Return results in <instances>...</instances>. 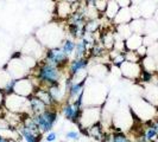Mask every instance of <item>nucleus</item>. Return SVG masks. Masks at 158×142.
<instances>
[{
  "label": "nucleus",
  "mask_w": 158,
  "mask_h": 142,
  "mask_svg": "<svg viewBox=\"0 0 158 142\" xmlns=\"http://www.w3.org/2000/svg\"><path fill=\"white\" fill-rule=\"evenodd\" d=\"M81 132H82L83 135H86V136H88V137H90V139H93V140H95V141H98V142H102L103 137H105V135L107 133V132H105L101 122L88 127V128L81 130Z\"/></svg>",
  "instance_id": "f3484780"
},
{
  "label": "nucleus",
  "mask_w": 158,
  "mask_h": 142,
  "mask_svg": "<svg viewBox=\"0 0 158 142\" xmlns=\"http://www.w3.org/2000/svg\"><path fill=\"white\" fill-rule=\"evenodd\" d=\"M58 108H48L40 114L33 115V118L40 128V132L42 134H47L48 132L52 130L55 127L56 122L58 120Z\"/></svg>",
  "instance_id": "20e7f679"
},
{
  "label": "nucleus",
  "mask_w": 158,
  "mask_h": 142,
  "mask_svg": "<svg viewBox=\"0 0 158 142\" xmlns=\"http://www.w3.org/2000/svg\"><path fill=\"white\" fill-rule=\"evenodd\" d=\"M100 43L107 51L113 50L114 41H115V31L113 30H105L102 33H100Z\"/></svg>",
  "instance_id": "412c9836"
},
{
  "label": "nucleus",
  "mask_w": 158,
  "mask_h": 142,
  "mask_svg": "<svg viewBox=\"0 0 158 142\" xmlns=\"http://www.w3.org/2000/svg\"><path fill=\"white\" fill-rule=\"evenodd\" d=\"M119 10H120V6H119L118 2L115 0H108L106 10H105V12H103L102 14L106 19H108L110 22L113 23V19L115 18L117 13L119 12Z\"/></svg>",
  "instance_id": "a878e982"
},
{
  "label": "nucleus",
  "mask_w": 158,
  "mask_h": 142,
  "mask_svg": "<svg viewBox=\"0 0 158 142\" xmlns=\"http://www.w3.org/2000/svg\"><path fill=\"white\" fill-rule=\"evenodd\" d=\"M35 95L43 101V103L47 105L48 108H60V107L55 103V101L52 100V97H51V95H50V93H49L48 88L38 87L37 89H36V91H35Z\"/></svg>",
  "instance_id": "6ab92c4d"
},
{
  "label": "nucleus",
  "mask_w": 158,
  "mask_h": 142,
  "mask_svg": "<svg viewBox=\"0 0 158 142\" xmlns=\"http://www.w3.org/2000/svg\"><path fill=\"white\" fill-rule=\"evenodd\" d=\"M15 78H12V76L10 75V72L7 71L6 68L0 69V90H5L6 88L10 85V83L12 82Z\"/></svg>",
  "instance_id": "7c9ffc66"
},
{
  "label": "nucleus",
  "mask_w": 158,
  "mask_h": 142,
  "mask_svg": "<svg viewBox=\"0 0 158 142\" xmlns=\"http://www.w3.org/2000/svg\"><path fill=\"white\" fill-rule=\"evenodd\" d=\"M87 79L86 81H81V82H74L73 81L71 85L68 88L67 101H71V102L83 101V96H85V91H86V85H87Z\"/></svg>",
  "instance_id": "ddd939ff"
},
{
  "label": "nucleus",
  "mask_w": 158,
  "mask_h": 142,
  "mask_svg": "<svg viewBox=\"0 0 158 142\" xmlns=\"http://www.w3.org/2000/svg\"><path fill=\"white\" fill-rule=\"evenodd\" d=\"M10 139H11V137H7V136H5V135L0 134V142H10Z\"/></svg>",
  "instance_id": "c03bdc74"
},
{
  "label": "nucleus",
  "mask_w": 158,
  "mask_h": 142,
  "mask_svg": "<svg viewBox=\"0 0 158 142\" xmlns=\"http://www.w3.org/2000/svg\"><path fill=\"white\" fill-rule=\"evenodd\" d=\"M29 101V109H30V114L31 115H36V114H40L44 110H47L48 107L43 103V101L38 98L36 95L33 94L27 97Z\"/></svg>",
  "instance_id": "a211bd4d"
},
{
  "label": "nucleus",
  "mask_w": 158,
  "mask_h": 142,
  "mask_svg": "<svg viewBox=\"0 0 158 142\" xmlns=\"http://www.w3.org/2000/svg\"><path fill=\"white\" fill-rule=\"evenodd\" d=\"M38 87H40V84H38L37 79L32 76H27L24 78L16 79L13 93L20 95V96H24V97H29V96L35 94L36 89Z\"/></svg>",
  "instance_id": "1a4fd4ad"
},
{
  "label": "nucleus",
  "mask_w": 158,
  "mask_h": 142,
  "mask_svg": "<svg viewBox=\"0 0 158 142\" xmlns=\"http://www.w3.org/2000/svg\"><path fill=\"white\" fill-rule=\"evenodd\" d=\"M70 59L71 58L64 52L63 49L61 46H54L47 49L44 58H43V61L52 64L55 66H58L61 69L68 68V64L70 62Z\"/></svg>",
  "instance_id": "0eeeda50"
},
{
  "label": "nucleus",
  "mask_w": 158,
  "mask_h": 142,
  "mask_svg": "<svg viewBox=\"0 0 158 142\" xmlns=\"http://www.w3.org/2000/svg\"><path fill=\"white\" fill-rule=\"evenodd\" d=\"M144 0H131V2H132V5H140Z\"/></svg>",
  "instance_id": "a18cd8bd"
},
{
  "label": "nucleus",
  "mask_w": 158,
  "mask_h": 142,
  "mask_svg": "<svg viewBox=\"0 0 158 142\" xmlns=\"http://www.w3.org/2000/svg\"><path fill=\"white\" fill-rule=\"evenodd\" d=\"M131 30L133 33H138V34H145V26H146V19L145 18H137V19H132L131 23Z\"/></svg>",
  "instance_id": "cd10ccee"
},
{
  "label": "nucleus",
  "mask_w": 158,
  "mask_h": 142,
  "mask_svg": "<svg viewBox=\"0 0 158 142\" xmlns=\"http://www.w3.org/2000/svg\"><path fill=\"white\" fill-rule=\"evenodd\" d=\"M85 57H89V47L82 39L76 40L75 52L71 58H85Z\"/></svg>",
  "instance_id": "bb28decb"
},
{
  "label": "nucleus",
  "mask_w": 158,
  "mask_h": 142,
  "mask_svg": "<svg viewBox=\"0 0 158 142\" xmlns=\"http://www.w3.org/2000/svg\"><path fill=\"white\" fill-rule=\"evenodd\" d=\"M118 2V5L120 7H130L132 5L131 0H115Z\"/></svg>",
  "instance_id": "a19ab883"
},
{
  "label": "nucleus",
  "mask_w": 158,
  "mask_h": 142,
  "mask_svg": "<svg viewBox=\"0 0 158 142\" xmlns=\"http://www.w3.org/2000/svg\"><path fill=\"white\" fill-rule=\"evenodd\" d=\"M82 0L76 2H69L65 0H56L55 4V16L58 20H67L71 16L73 12L77 11L80 8Z\"/></svg>",
  "instance_id": "9d476101"
},
{
  "label": "nucleus",
  "mask_w": 158,
  "mask_h": 142,
  "mask_svg": "<svg viewBox=\"0 0 158 142\" xmlns=\"http://www.w3.org/2000/svg\"><path fill=\"white\" fill-rule=\"evenodd\" d=\"M152 126L155 127V129H156V132H157L158 134V116L152 118Z\"/></svg>",
  "instance_id": "37998d69"
},
{
  "label": "nucleus",
  "mask_w": 158,
  "mask_h": 142,
  "mask_svg": "<svg viewBox=\"0 0 158 142\" xmlns=\"http://www.w3.org/2000/svg\"><path fill=\"white\" fill-rule=\"evenodd\" d=\"M83 107H85L83 101H77V102L65 101V102L60 107V109H61V112H62L63 117L65 118L67 121L77 124Z\"/></svg>",
  "instance_id": "6e6552de"
},
{
  "label": "nucleus",
  "mask_w": 158,
  "mask_h": 142,
  "mask_svg": "<svg viewBox=\"0 0 158 142\" xmlns=\"http://www.w3.org/2000/svg\"><path fill=\"white\" fill-rule=\"evenodd\" d=\"M144 100L152 104L153 107H158V85L149 83L145 87V94Z\"/></svg>",
  "instance_id": "aec40b11"
},
{
  "label": "nucleus",
  "mask_w": 158,
  "mask_h": 142,
  "mask_svg": "<svg viewBox=\"0 0 158 142\" xmlns=\"http://www.w3.org/2000/svg\"><path fill=\"white\" fill-rule=\"evenodd\" d=\"M48 90L51 95L52 100L55 101V103L61 107L65 101H67V97H68V90L67 88L64 87L63 82L60 83V84H55V85H51V87H48Z\"/></svg>",
  "instance_id": "4468645a"
},
{
  "label": "nucleus",
  "mask_w": 158,
  "mask_h": 142,
  "mask_svg": "<svg viewBox=\"0 0 158 142\" xmlns=\"http://www.w3.org/2000/svg\"><path fill=\"white\" fill-rule=\"evenodd\" d=\"M36 38L40 40V43L44 47L58 46V43H62V31L57 27V25H48L45 27H42L40 31L36 33Z\"/></svg>",
  "instance_id": "f03ea898"
},
{
  "label": "nucleus",
  "mask_w": 158,
  "mask_h": 142,
  "mask_svg": "<svg viewBox=\"0 0 158 142\" xmlns=\"http://www.w3.org/2000/svg\"><path fill=\"white\" fill-rule=\"evenodd\" d=\"M58 137V134L54 132V130H50L48 132L47 134H44V139H45V142H55Z\"/></svg>",
  "instance_id": "58836bf2"
},
{
  "label": "nucleus",
  "mask_w": 158,
  "mask_h": 142,
  "mask_svg": "<svg viewBox=\"0 0 158 142\" xmlns=\"http://www.w3.org/2000/svg\"><path fill=\"white\" fill-rule=\"evenodd\" d=\"M114 27H115V33L118 34L120 38H123V39L125 40L127 39L133 32L131 30V26H130V24H120V25H114Z\"/></svg>",
  "instance_id": "c756f323"
},
{
  "label": "nucleus",
  "mask_w": 158,
  "mask_h": 142,
  "mask_svg": "<svg viewBox=\"0 0 158 142\" xmlns=\"http://www.w3.org/2000/svg\"><path fill=\"white\" fill-rule=\"evenodd\" d=\"M135 51L138 52V55L142 57V59L145 57V56H148V46H146V45H144V44H143L142 46L139 47L138 50H135Z\"/></svg>",
  "instance_id": "ea45409f"
},
{
  "label": "nucleus",
  "mask_w": 158,
  "mask_h": 142,
  "mask_svg": "<svg viewBox=\"0 0 158 142\" xmlns=\"http://www.w3.org/2000/svg\"><path fill=\"white\" fill-rule=\"evenodd\" d=\"M30 76L37 79L40 87H51L55 84H60L64 81V69L55 66L45 61H40L36 68L31 71Z\"/></svg>",
  "instance_id": "f257e3e1"
},
{
  "label": "nucleus",
  "mask_w": 158,
  "mask_h": 142,
  "mask_svg": "<svg viewBox=\"0 0 158 142\" xmlns=\"http://www.w3.org/2000/svg\"><path fill=\"white\" fill-rule=\"evenodd\" d=\"M87 22V18L81 11H75L71 13V16L67 19V23L70 26H77V27H85V24Z\"/></svg>",
  "instance_id": "393cba45"
},
{
  "label": "nucleus",
  "mask_w": 158,
  "mask_h": 142,
  "mask_svg": "<svg viewBox=\"0 0 158 142\" xmlns=\"http://www.w3.org/2000/svg\"><path fill=\"white\" fill-rule=\"evenodd\" d=\"M4 108L11 112L16 114H30L27 97H24L18 94H8L5 96Z\"/></svg>",
  "instance_id": "423d86ee"
},
{
  "label": "nucleus",
  "mask_w": 158,
  "mask_h": 142,
  "mask_svg": "<svg viewBox=\"0 0 158 142\" xmlns=\"http://www.w3.org/2000/svg\"><path fill=\"white\" fill-rule=\"evenodd\" d=\"M156 110H157V116H158V107H156Z\"/></svg>",
  "instance_id": "de8ad7c7"
},
{
  "label": "nucleus",
  "mask_w": 158,
  "mask_h": 142,
  "mask_svg": "<svg viewBox=\"0 0 158 142\" xmlns=\"http://www.w3.org/2000/svg\"><path fill=\"white\" fill-rule=\"evenodd\" d=\"M132 13L130 7H120L115 18L113 19V25H120V24H130L132 20Z\"/></svg>",
  "instance_id": "5701e85b"
},
{
  "label": "nucleus",
  "mask_w": 158,
  "mask_h": 142,
  "mask_svg": "<svg viewBox=\"0 0 158 142\" xmlns=\"http://www.w3.org/2000/svg\"><path fill=\"white\" fill-rule=\"evenodd\" d=\"M152 79H153V72H151V71H148V70H142V73H140V77H139V82H142L144 84H149L152 82Z\"/></svg>",
  "instance_id": "c9c22d12"
},
{
  "label": "nucleus",
  "mask_w": 158,
  "mask_h": 142,
  "mask_svg": "<svg viewBox=\"0 0 158 142\" xmlns=\"http://www.w3.org/2000/svg\"><path fill=\"white\" fill-rule=\"evenodd\" d=\"M140 11H142V17L145 19H150L153 17L155 11L157 10V1L155 0H144L139 5Z\"/></svg>",
  "instance_id": "4be33fe9"
},
{
  "label": "nucleus",
  "mask_w": 158,
  "mask_h": 142,
  "mask_svg": "<svg viewBox=\"0 0 158 142\" xmlns=\"http://www.w3.org/2000/svg\"><path fill=\"white\" fill-rule=\"evenodd\" d=\"M101 117H102V107L86 105L82 109L81 116H80L79 122L76 126L80 128V130H83L88 127L101 122Z\"/></svg>",
  "instance_id": "7ed1b4c3"
},
{
  "label": "nucleus",
  "mask_w": 158,
  "mask_h": 142,
  "mask_svg": "<svg viewBox=\"0 0 158 142\" xmlns=\"http://www.w3.org/2000/svg\"><path fill=\"white\" fill-rule=\"evenodd\" d=\"M5 93L2 91V90H0V108H2L4 107V102H5Z\"/></svg>",
  "instance_id": "79ce46f5"
},
{
  "label": "nucleus",
  "mask_w": 158,
  "mask_h": 142,
  "mask_svg": "<svg viewBox=\"0 0 158 142\" xmlns=\"http://www.w3.org/2000/svg\"><path fill=\"white\" fill-rule=\"evenodd\" d=\"M22 52L25 55H30L32 57H35L38 62L43 61L44 55H45V49L44 46L40 43V40L35 37H31L30 39L26 40V43L24 44Z\"/></svg>",
  "instance_id": "9b49d317"
},
{
  "label": "nucleus",
  "mask_w": 158,
  "mask_h": 142,
  "mask_svg": "<svg viewBox=\"0 0 158 142\" xmlns=\"http://www.w3.org/2000/svg\"><path fill=\"white\" fill-rule=\"evenodd\" d=\"M125 59L127 62H135V63L142 62V57L138 55V52L135 50H126L125 51Z\"/></svg>",
  "instance_id": "f704fd0d"
},
{
  "label": "nucleus",
  "mask_w": 158,
  "mask_h": 142,
  "mask_svg": "<svg viewBox=\"0 0 158 142\" xmlns=\"http://www.w3.org/2000/svg\"><path fill=\"white\" fill-rule=\"evenodd\" d=\"M64 137L67 140H70V141H79L81 139V133L79 130H75V129H71V130H68L65 134H64Z\"/></svg>",
  "instance_id": "e433bc0d"
},
{
  "label": "nucleus",
  "mask_w": 158,
  "mask_h": 142,
  "mask_svg": "<svg viewBox=\"0 0 158 142\" xmlns=\"http://www.w3.org/2000/svg\"><path fill=\"white\" fill-rule=\"evenodd\" d=\"M140 64H142V66H143V69H144V70L151 71V72H155V71L157 70V63H156V59L150 55L145 56V57L142 59Z\"/></svg>",
  "instance_id": "2f4dec72"
},
{
  "label": "nucleus",
  "mask_w": 158,
  "mask_h": 142,
  "mask_svg": "<svg viewBox=\"0 0 158 142\" xmlns=\"http://www.w3.org/2000/svg\"><path fill=\"white\" fill-rule=\"evenodd\" d=\"M111 142H133V140L123 130H114L111 133Z\"/></svg>",
  "instance_id": "473e14b6"
},
{
  "label": "nucleus",
  "mask_w": 158,
  "mask_h": 142,
  "mask_svg": "<svg viewBox=\"0 0 158 142\" xmlns=\"http://www.w3.org/2000/svg\"><path fill=\"white\" fill-rule=\"evenodd\" d=\"M144 44V34L132 33L127 39H125L126 50H138Z\"/></svg>",
  "instance_id": "b1692460"
},
{
  "label": "nucleus",
  "mask_w": 158,
  "mask_h": 142,
  "mask_svg": "<svg viewBox=\"0 0 158 142\" xmlns=\"http://www.w3.org/2000/svg\"><path fill=\"white\" fill-rule=\"evenodd\" d=\"M119 70H120V73L124 78L130 79V81H138L140 77V73H142L143 66L140 63L125 61L119 66Z\"/></svg>",
  "instance_id": "f8f14e48"
},
{
  "label": "nucleus",
  "mask_w": 158,
  "mask_h": 142,
  "mask_svg": "<svg viewBox=\"0 0 158 142\" xmlns=\"http://www.w3.org/2000/svg\"><path fill=\"white\" fill-rule=\"evenodd\" d=\"M107 2H108V0H94V6L102 14L103 12H105V10H106Z\"/></svg>",
  "instance_id": "4c0bfd02"
},
{
  "label": "nucleus",
  "mask_w": 158,
  "mask_h": 142,
  "mask_svg": "<svg viewBox=\"0 0 158 142\" xmlns=\"http://www.w3.org/2000/svg\"><path fill=\"white\" fill-rule=\"evenodd\" d=\"M60 46L63 49V51L67 53V55L69 56V57H73L74 55V52H75V47H76V40L73 39V38H64L62 40V43H61V45Z\"/></svg>",
  "instance_id": "c85d7f7f"
},
{
  "label": "nucleus",
  "mask_w": 158,
  "mask_h": 142,
  "mask_svg": "<svg viewBox=\"0 0 158 142\" xmlns=\"http://www.w3.org/2000/svg\"><path fill=\"white\" fill-rule=\"evenodd\" d=\"M5 68L7 69L10 75L12 76V78L15 79L27 77L31 73V69L24 62L23 57H22V52H17L16 55L12 56L11 61L6 64Z\"/></svg>",
  "instance_id": "39448f33"
},
{
  "label": "nucleus",
  "mask_w": 158,
  "mask_h": 142,
  "mask_svg": "<svg viewBox=\"0 0 158 142\" xmlns=\"http://www.w3.org/2000/svg\"><path fill=\"white\" fill-rule=\"evenodd\" d=\"M89 66V58L85 57V58H71L69 64H68V75L69 76H74L77 72L82 70H87Z\"/></svg>",
  "instance_id": "2eb2a0df"
},
{
  "label": "nucleus",
  "mask_w": 158,
  "mask_h": 142,
  "mask_svg": "<svg viewBox=\"0 0 158 142\" xmlns=\"http://www.w3.org/2000/svg\"><path fill=\"white\" fill-rule=\"evenodd\" d=\"M152 18H153V19L158 23V7H157V10L155 11V13H153V17H152Z\"/></svg>",
  "instance_id": "49530a36"
},
{
  "label": "nucleus",
  "mask_w": 158,
  "mask_h": 142,
  "mask_svg": "<svg viewBox=\"0 0 158 142\" xmlns=\"http://www.w3.org/2000/svg\"><path fill=\"white\" fill-rule=\"evenodd\" d=\"M17 132L20 136V139L25 142H42L43 137H44V135L40 132H35L31 129H27L22 124L17 128Z\"/></svg>",
  "instance_id": "dca6fc26"
},
{
  "label": "nucleus",
  "mask_w": 158,
  "mask_h": 142,
  "mask_svg": "<svg viewBox=\"0 0 158 142\" xmlns=\"http://www.w3.org/2000/svg\"><path fill=\"white\" fill-rule=\"evenodd\" d=\"M100 22L99 19H89L85 24V32L88 33H98L100 30Z\"/></svg>",
  "instance_id": "72a5a7b5"
}]
</instances>
